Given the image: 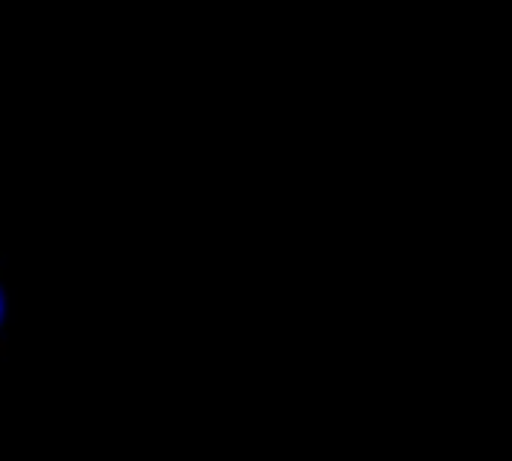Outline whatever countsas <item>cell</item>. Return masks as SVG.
Segmentation results:
<instances>
[{
	"label": "cell",
	"mask_w": 512,
	"mask_h": 461,
	"mask_svg": "<svg viewBox=\"0 0 512 461\" xmlns=\"http://www.w3.org/2000/svg\"><path fill=\"white\" fill-rule=\"evenodd\" d=\"M6 333H9V288H6V267L0 258V354L6 348Z\"/></svg>",
	"instance_id": "1"
}]
</instances>
